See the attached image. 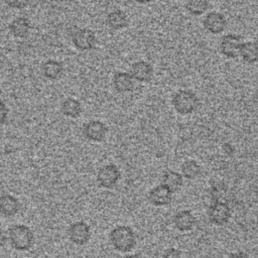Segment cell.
I'll return each instance as SVG.
<instances>
[{
	"label": "cell",
	"instance_id": "25",
	"mask_svg": "<svg viewBox=\"0 0 258 258\" xmlns=\"http://www.w3.org/2000/svg\"><path fill=\"white\" fill-rule=\"evenodd\" d=\"M5 2L11 8L23 9L29 4L30 0H5Z\"/></svg>",
	"mask_w": 258,
	"mask_h": 258
},
{
	"label": "cell",
	"instance_id": "23",
	"mask_svg": "<svg viewBox=\"0 0 258 258\" xmlns=\"http://www.w3.org/2000/svg\"><path fill=\"white\" fill-rule=\"evenodd\" d=\"M201 172V166L200 164L192 159L186 160L181 165V173L182 176L187 179H194L196 178Z\"/></svg>",
	"mask_w": 258,
	"mask_h": 258
},
{
	"label": "cell",
	"instance_id": "2",
	"mask_svg": "<svg viewBox=\"0 0 258 258\" xmlns=\"http://www.w3.org/2000/svg\"><path fill=\"white\" fill-rule=\"evenodd\" d=\"M8 239L12 248L17 251H27L34 244L32 230L23 224H16L10 227L8 229Z\"/></svg>",
	"mask_w": 258,
	"mask_h": 258
},
{
	"label": "cell",
	"instance_id": "28",
	"mask_svg": "<svg viewBox=\"0 0 258 258\" xmlns=\"http://www.w3.org/2000/svg\"><path fill=\"white\" fill-rule=\"evenodd\" d=\"M227 258H248V254L243 251H240V252H235V253L229 254V256Z\"/></svg>",
	"mask_w": 258,
	"mask_h": 258
},
{
	"label": "cell",
	"instance_id": "3",
	"mask_svg": "<svg viewBox=\"0 0 258 258\" xmlns=\"http://www.w3.org/2000/svg\"><path fill=\"white\" fill-rule=\"evenodd\" d=\"M171 103L178 114L188 115L197 110L199 106V98L192 91L181 89L174 93Z\"/></svg>",
	"mask_w": 258,
	"mask_h": 258
},
{
	"label": "cell",
	"instance_id": "1",
	"mask_svg": "<svg viewBox=\"0 0 258 258\" xmlns=\"http://www.w3.org/2000/svg\"><path fill=\"white\" fill-rule=\"evenodd\" d=\"M109 241L115 250L128 253L136 246V235L131 227L120 225L111 230Z\"/></svg>",
	"mask_w": 258,
	"mask_h": 258
},
{
	"label": "cell",
	"instance_id": "10",
	"mask_svg": "<svg viewBox=\"0 0 258 258\" xmlns=\"http://www.w3.org/2000/svg\"><path fill=\"white\" fill-rule=\"evenodd\" d=\"M74 45L80 50H90L96 45V35L88 28H81L74 32L72 37Z\"/></svg>",
	"mask_w": 258,
	"mask_h": 258
},
{
	"label": "cell",
	"instance_id": "6",
	"mask_svg": "<svg viewBox=\"0 0 258 258\" xmlns=\"http://www.w3.org/2000/svg\"><path fill=\"white\" fill-rule=\"evenodd\" d=\"M242 38L235 33H228L221 38L219 47L221 53L227 58H236L240 54Z\"/></svg>",
	"mask_w": 258,
	"mask_h": 258
},
{
	"label": "cell",
	"instance_id": "13",
	"mask_svg": "<svg viewBox=\"0 0 258 258\" xmlns=\"http://www.w3.org/2000/svg\"><path fill=\"white\" fill-rule=\"evenodd\" d=\"M130 75L135 81L149 82L153 77V68L149 62L144 60L135 61L131 66Z\"/></svg>",
	"mask_w": 258,
	"mask_h": 258
},
{
	"label": "cell",
	"instance_id": "9",
	"mask_svg": "<svg viewBox=\"0 0 258 258\" xmlns=\"http://www.w3.org/2000/svg\"><path fill=\"white\" fill-rule=\"evenodd\" d=\"M203 25L207 31L212 34H219L227 27V19L224 14L211 11L203 19Z\"/></svg>",
	"mask_w": 258,
	"mask_h": 258
},
{
	"label": "cell",
	"instance_id": "15",
	"mask_svg": "<svg viewBox=\"0 0 258 258\" xmlns=\"http://www.w3.org/2000/svg\"><path fill=\"white\" fill-rule=\"evenodd\" d=\"M161 184L165 185L172 192L177 191L183 184L182 174L171 169L165 170L161 175Z\"/></svg>",
	"mask_w": 258,
	"mask_h": 258
},
{
	"label": "cell",
	"instance_id": "12",
	"mask_svg": "<svg viewBox=\"0 0 258 258\" xmlns=\"http://www.w3.org/2000/svg\"><path fill=\"white\" fill-rule=\"evenodd\" d=\"M20 210L19 200L10 195L3 194L0 196V214L6 218L14 217Z\"/></svg>",
	"mask_w": 258,
	"mask_h": 258
},
{
	"label": "cell",
	"instance_id": "14",
	"mask_svg": "<svg viewBox=\"0 0 258 258\" xmlns=\"http://www.w3.org/2000/svg\"><path fill=\"white\" fill-rule=\"evenodd\" d=\"M173 225L180 232L190 231L196 225V218L188 210L179 211L173 217Z\"/></svg>",
	"mask_w": 258,
	"mask_h": 258
},
{
	"label": "cell",
	"instance_id": "11",
	"mask_svg": "<svg viewBox=\"0 0 258 258\" xmlns=\"http://www.w3.org/2000/svg\"><path fill=\"white\" fill-rule=\"evenodd\" d=\"M172 191L163 184L152 187L148 192V201L155 207L168 206L172 201Z\"/></svg>",
	"mask_w": 258,
	"mask_h": 258
},
{
	"label": "cell",
	"instance_id": "7",
	"mask_svg": "<svg viewBox=\"0 0 258 258\" xmlns=\"http://www.w3.org/2000/svg\"><path fill=\"white\" fill-rule=\"evenodd\" d=\"M209 220L217 226H224L231 219V208L224 202H214L209 208Z\"/></svg>",
	"mask_w": 258,
	"mask_h": 258
},
{
	"label": "cell",
	"instance_id": "32",
	"mask_svg": "<svg viewBox=\"0 0 258 258\" xmlns=\"http://www.w3.org/2000/svg\"><path fill=\"white\" fill-rule=\"evenodd\" d=\"M135 1L140 3V4H147V3H150V2H152L154 0H135Z\"/></svg>",
	"mask_w": 258,
	"mask_h": 258
},
{
	"label": "cell",
	"instance_id": "5",
	"mask_svg": "<svg viewBox=\"0 0 258 258\" xmlns=\"http://www.w3.org/2000/svg\"><path fill=\"white\" fill-rule=\"evenodd\" d=\"M68 236L71 242L83 246L87 244L91 238V228L84 221L74 222L68 228Z\"/></svg>",
	"mask_w": 258,
	"mask_h": 258
},
{
	"label": "cell",
	"instance_id": "24",
	"mask_svg": "<svg viewBox=\"0 0 258 258\" xmlns=\"http://www.w3.org/2000/svg\"><path fill=\"white\" fill-rule=\"evenodd\" d=\"M227 186L223 181H217L213 183L209 189V194L213 202H219L226 196Z\"/></svg>",
	"mask_w": 258,
	"mask_h": 258
},
{
	"label": "cell",
	"instance_id": "18",
	"mask_svg": "<svg viewBox=\"0 0 258 258\" xmlns=\"http://www.w3.org/2000/svg\"><path fill=\"white\" fill-rule=\"evenodd\" d=\"M242 59L249 64L258 61V42L257 41H246L243 42L240 48V54Z\"/></svg>",
	"mask_w": 258,
	"mask_h": 258
},
{
	"label": "cell",
	"instance_id": "19",
	"mask_svg": "<svg viewBox=\"0 0 258 258\" xmlns=\"http://www.w3.org/2000/svg\"><path fill=\"white\" fill-rule=\"evenodd\" d=\"M61 113L70 118H78L82 114L83 108L80 101L74 98H68L60 105Z\"/></svg>",
	"mask_w": 258,
	"mask_h": 258
},
{
	"label": "cell",
	"instance_id": "27",
	"mask_svg": "<svg viewBox=\"0 0 258 258\" xmlns=\"http://www.w3.org/2000/svg\"><path fill=\"white\" fill-rule=\"evenodd\" d=\"M8 117V108L6 104L0 100V125H3Z\"/></svg>",
	"mask_w": 258,
	"mask_h": 258
},
{
	"label": "cell",
	"instance_id": "30",
	"mask_svg": "<svg viewBox=\"0 0 258 258\" xmlns=\"http://www.w3.org/2000/svg\"><path fill=\"white\" fill-rule=\"evenodd\" d=\"M125 258H145V257L142 254H140V253H134V254L127 255Z\"/></svg>",
	"mask_w": 258,
	"mask_h": 258
},
{
	"label": "cell",
	"instance_id": "16",
	"mask_svg": "<svg viewBox=\"0 0 258 258\" xmlns=\"http://www.w3.org/2000/svg\"><path fill=\"white\" fill-rule=\"evenodd\" d=\"M113 85L118 93H128L133 90V78L130 73H117L113 78Z\"/></svg>",
	"mask_w": 258,
	"mask_h": 258
},
{
	"label": "cell",
	"instance_id": "17",
	"mask_svg": "<svg viewBox=\"0 0 258 258\" xmlns=\"http://www.w3.org/2000/svg\"><path fill=\"white\" fill-rule=\"evenodd\" d=\"M10 32L17 38L26 37L30 30V21L23 16L16 17L9 25Z\"/></svg>",
	"mask_w": 258,
	"mask_h": 258
},
{
	"label": "cell",
	"instance_id": "29",
	"mask_svg": "<svg viewBox=\"0 0 258 258\" xmlns=\"http://www.w3.org/2000/svg\"><path fill=\"white\" fill-rule=\"evenodd\" d=\"M7 239H8V237L6 236V233L2 229H0V249L5 246Z\"/></svg>",
	"mask_w": 258,
	"mask_h": 258
},
{
	"label": "cell",
	"instance_id": "26",
	"mask_svg": "<svg viewBox=\"0 0 258 258\" xmlns=\"http://www.w3.org/2000/svg\"><path fill=\"white\" fill-rule=\"evenodd\" d=\"M161 258H181V252L176 248H168L163 252Z\"/></svg>",
	"mask_w": 258,
	"mask_h": 258
},
{
	"label": "cell",
	"instance_id": "31",
	"mask_svg": "<svg viewBox=\"0 0 258 258\" xmlns=\"http://www.w3.org/2000/svg\"><path fill=\"white\" fill-rule=\"evenodd\" d=\"M253 101H254V103L256 104V105H258V90L254 93V95H253Z\"/></svg>",
	"mask_w": 258,
	"mask_h": 258
},
{
	"label": "cell",
	"instance_id": "21",
	"mask_svg": "<svg viewBox=\"0 0 258 258\" xmlns=\"http://www.w3.org/2000/svg\"><path fill=\"white\" fill-rule=\"evenodd\" d=\"M62 66L55 59H48L42 66V74L49 80H56L61 76Z\"/></svg>",
	"mask_w": 258,
	"mask_h": 258
},
{
	"label": "cell",
	"instance_id": "8",
	"mask_svg": "<svg viewBox=\"0 0 258 258\" xmlns=\"http://www.w3.org/2000/svg\"><path fill=\"white\" fill-rule=\"evenodd\" d=\"M82 133L84 137L93 142H102L108 133V127L100 120H91L84 124Z\"/></svg>",
	"mask_w": 258,
	"mask_h": 258
},
{
	"label": "cell",
	"instance_id": "33",
	"mask_svg": "<svg viewBox=\"0 0 258 258\" xmlns=\"http://www.w3.org/2000/svg\"><path fill=\"white\" fill-rule=\"evenodd\" d=\"M257 258H258V257H257Z\"/></svg>",
	"mask_w": 258,
	"mask_h": 258
},
{
	"label": "cell",
	"instance_id": "20",
	"mask_svg": "<svg viewBox=\"0 0 258 258\" xmlns=\"http://www.w3.org/2000/svg\"><path fill=\"white\" fill-rule=\"evenodd\" d=\"M107 23L112 29L119 30L127 26L128 18L126 13L122 10H114L109 13L107 17Z\"/></svg>",
	"mask_w": 258,
	"mask_h": 258
},
{
	"label": "cell",
	"instance_id": "22",
	"mask_svg": "<svg viewBox=\"0 0 258 258\" xmlns=\"http://www.w3.org/2000/svg\"><path fill=\"white\" fill-rule=\"evenodd\" d=\"M209 7V0H186L185 8L194 16H200L206 12Z\"/></svg>",
	"mask_w": 258,
	"mask_h": 258
},
{
	"label": "cell",
	"instance_id": "4",
	"mask_svg": "<svg viewBox=\"0 0 258 258\" xmlns=\"http://www.w3.org/2000/svg\"><path fill=\"white\" fill-rule=\"evenodd\" d=\"M121 177L119 167L114 163L103 165L97 173V181L104 188L114 187Z\"/></svg>",
	"mask_w": 258,
	"mask_h": 258
}]
</instances>
